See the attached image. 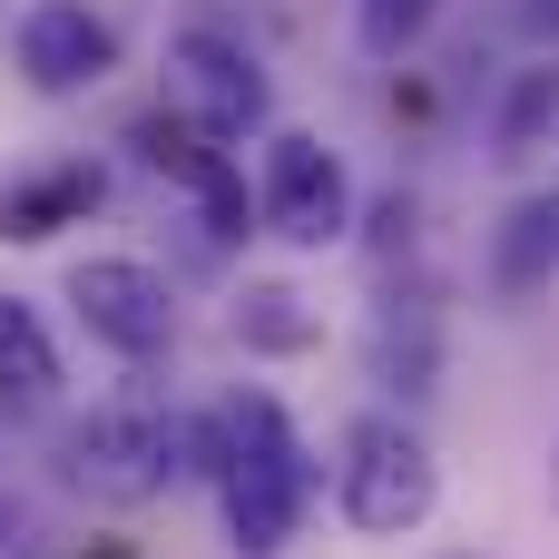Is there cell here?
<instances>
[{
    "label": "cell",
    "mask_w": 559,
    "mask_h": 559,
    "mask_svg": "<svg viewBox=\"0 0 559 559\" xmlns=\"http://www.w3.org/2000/svg\"><path fill=\"white\" fill-rule=\"evenodd\" d=\"M88 206H98V167H88V157H49V167H29V177L0 187V236L39 246V236H59V226L88 216Z\"/></svg>",
    "instance_id": "cell-8"
},
{
    "label": "cell",
    "mask_w": 559,
    "mask_h": 559,
    "mask_svg": "<svg viewBox=\"0 0 559 559\" xmlns=\"http://www.w3.org/2000/svg\"><path fill=\"white\" fill-rule=\"evenodd\" d=\"M216 501H226V540L246 559H275L295 540V521L314 501V462L275 393H236L216 413Z\"/></svg>",
    "instance_id": "cell-1"
},
{
    "label": "cell",
    "mask_w": 559,
    "mask_h": 559,
    "mask_svg": "<svg viewBox=\"0 0 559 559\" xmlns=\"http://www.w3.org/2000/svg\"><path fill=\"white\" fill-rule=\"evenodd\" d=\"M550 511H559V442H550Z\"/></svg>",
    "instance_id": "cell-18"
},
{
    "label": "cell",
    "mask_w": 559,
    "mask_h": 559,
    "mask_svg": "<svg viewBox=\"0 0 559 559\" xmlns=\"http://www.w3.org/2000/svg\"><path fill=\"white\" fill-rule=\"evenodd\" d=\"M236 344H255V354H305V344H314L305 295H295V285H246V295H236Z\"/></svg>",
    "instance_id": "cell-12"
},
{
    "label": "cell",
    "mask_w": 559,
    "mask_h": 559,
    "mask_svg": "<svg viewBox=\"0 0 559 559\" xmlns=\"http://www.w3.org/2000/svg\"><path fill=\"white\" fill-rule=\"evenodd\" d=\"M128 138H138V157H147L157 177H177V187H197V177H206V167L226 157L216 138H197V128H187V118H167V108H147V118H138Z\"/></svg>",
    "instance_id": "cell-13"
},
{
    "label": "cell",
    "mask_w": 559,
    "mask_h": 559,
    "mask_svg": "<svg viewBox=\"0 0 559 559\" xmlns=\"http://www.w3.org/2000/svg\"><path fill=\"white\" fill-rule=\"evenodd\" d=\"M108 59H118V39H108V20H98L88 0H39V10L20 20V69H29V88H49V98L108 79Z\"/></svg>",
    "instance_id": "cell-7"
},
{
    "label": "cell",
    "mask_w": 559,
    "mask_h": 559,
    "mask_svg": "<svg viewBox=\"0 0 559 559\" xmlns=\"http://www.w3.org/2000/svg\"><path fill=\"white\" fill-rule=\"evenodd\" d=\"M531 29H559V0H531Z\"/></svg>",
    "instance_id": "cell-17"
},
{
    "label": "cell",
    "mask_w": 559,
    "mask_h": 559,
    "mask_svg": "<svg viewBox=\"0 0 559 559\" xmlns=\"http://www.w3.org/2000/svg\"><path fill=\"white\" fill-rule=\"evenodd\" d=\"M255 226L265 236H285V246H334L344 226H354V177H344V157L324 147V138H305V128H285L275 147H265V197H255Z\"/></svg>",
    "instance_id": "cell-5"
},
{
    "label": "cell",
    "mask_w": 559,
    "mask_h": 559,
    "mask_svg": "<svg viewBox=\"0 0 559 559\" xmlns=\"http://www.w3.org/2000/svg\"><path fill=\"white\" fill-rule=\"evenodd\" d=\"M432 20H442V0H354V39H364L373 59H403Z\"/></svg>",
    "instance_id": "cell-15"
},
{
    "label": "cell",
    "mask_w": 559,
    "mask_h": 559,
    "mask_svg": "<svg viewBox=\"0 0 559 559\" xmlns=\"http://www.w3.org/2000/svg\"><path fill=\"white\" fill-rule=\"evenodd\" d=\"M373 373H383L393 393H432V314H393V305H383V324H373Z\"/></svg>",
    "instance_id": "cell-14"
},
{
    "label": "cell",
    "mask_w": 559,
    "mask_h": 559,
    "mask_svg": "<svg viewBox=\"0 0 559 559\" xmlns=\"http://www.w3.org/2000/svg\"><path fill=\"white\" fill-rule=\"evenodd\" d=\"M69 314H79L118 364H157L167 334H177V295H167V275L138 265V255H88V265H69Z\"/></svg>",
    "instance_id": "cell-6"
},
{
    "label": "cell",
    "mask_w": 559,
    "mask_h": 559,
    "mask_svg": "<svg viewBox=\"0 0 559 559\" xmlns=\"http://www.w3.org/2000/svg\"><path fill=\"white\" fill-rule=\"evenodd\" d=\"M187 197H197V216H206V236H216V246H236V236H255V226H246L255 206H246V177H236V157H216V167H206V177H197Z\"/></svg>",
    "instance_id": "cell-16"
},
{
    "label": "cell",
    "mask_w": 559,
    "mask_h": 559,
    "mask_svg": "<svg viewBox=\"0 0 559 559\" xmlns=\"http://www.w3.org/2000/svg\"><path fill=\"white\" fill-rule=\"evenodd\" d=\"M550 275H559V197H521L501 216V236H491V295L531 305Z\"/></svg>",
    "instance_id": "cell-9"
},
{
    "label": "cell",
    "mask_w": 559,
    "mask_h": 559,
    "mask_svg": "<svg viewBox=\"0 0 559 559\" xmlns=\"http://www.w3.org/2000/svg\"><path fill=\"white\" fill-rule=\"evenodd\" d=\"M69 481H79L88 501H108V511L157 501V491L177 481V413H167V403H147V393L98 403V413L69 432Z\"/></svg>",
    "instance_id": "cell-3"
},
{
    "label": "cell",
    "mask_w": 559,
    "mask_h": 559,
    "mask_svg": "<svg viewBox=\"0 0 559 559\" xmlns=\"http://www.w3.org/2000/svg\"><path fill=\"white\" fill-rule=\"evenodd\" d=\"M550 128H559V59H531L511 88H501V108H491V157H540L550 147Z\"/></svg>",
    "instance_id": "cell-11"
},
{
    "label": "cell",
    "mask_w": 559,
    "mask_h": 559,
    "mask_svg": "<svg viewBox=\"0 0 559 559\" xmlns=\"http://www.w3.org/2000/svg\"><path fill=\"white\" fill-rule=\"evenodd\" d=\"M59 393V344L29 305H0V413H49Z\"/></svg>",
    "instance_id": "cell-10"
},
{
    "label": "cell",
    "mask_w": 559,
    "mask_h": 559,
    "mask_svg": "<svg viewBox=\"0 0 559 559\" xmlns=\"http://www.w3.org/2000/svg\"><path fill=\"white\" fill-rule=\"evenodd\" d=\"M167 69H177L187 128H197V138H216V147L255 138V128H265V108H275V88H265V59H255L236 29H216V20H187V29L167 39Z\"/></svg>",
    "instance_id": "cell-4"
},
{
    "label": "cell",
    "mask_w": 559,
    "mask_h": 559,
    "mask_svg": "<svg viewBox=\"0 0 559 559\" xmlns=\"http://www.w3.org/2000/svg\"><path fill=\"white\" fill-rule=\"evenodd\" d=\"M432 501H442V472H432V442H423L403 413H364V423H344L334 511H344L364 540H403V531H423Z\"/></svg>",
    "instance_id": "cell-2"
}]
</instances>
